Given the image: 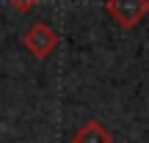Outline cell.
Wrapping results in <instances>:
<instances>
[{
	"label": "cell",
	"instance_id": "cell-3",
	"mask_svg": "<svg viewBox=\"0 0 149 143\" xmlns=\"http://www.w3.org/2000/svg\"><path fill=\"white\" fill-rule=\"evenodd\" d=\"M72 143H113V135H111V129H108L102 121L88 118V121H83L77 129H74Z\"/></svg>",
	"mask_w": 149,
	"mask_h": 143
},
{
	"label": "cell",
	"instance_id": "cell-1",
	"mask_svg": "<svg viewBox=\"0 0 149 143\" xmlns=\"http://www.w3.org/2000/svg\"><path fill=\"white\" fill-rule=\"evenodd\" d=\"M58 44H61L58 30L50 28L47 22H33V25L22 33V47H25L33 58H39V61L47 58V55H53L55 50H58Z\"/></svg>",
	"mask_w": 149,
	"mask_h": 143
},
{
	"label": "cell",
	"instance_id": "cell-4",
	"mask_svg": "<svg viewBox=\"0 0 149 143\" xmlns=\"http://www.w3.org/2000/svg\"><path fill=\"white\" fill-rule=\"evenodd\" d=\"M8 3L14 6L17 11H31L33 6H36V3H42V0H8Z\"/></svg>",
	"mask_w": 149,
	"mask_h": 143
},
{
	"label": "cell",
	"instance_id": "cell-2",
	"mask_svg": "<svg viewBox=\"0 0 149 143\" xmlns=\"http://www.w3.org/2000/svg\"><path fill=\"white\" fill-rule=\"evenodd\" d=\"M105 14L119 28H135L149 17V0H105Z\"/></svg>",
	"mask_w": 149,
	"mask_h": 143
}]
</instances>
